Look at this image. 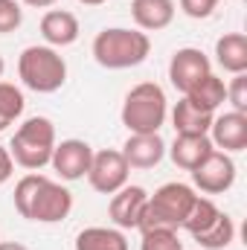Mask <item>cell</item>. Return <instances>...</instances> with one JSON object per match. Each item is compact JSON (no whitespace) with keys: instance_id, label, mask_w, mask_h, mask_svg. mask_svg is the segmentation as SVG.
Returning a JSON list of instances; mask_svg holds the SVG:
<instances>
[{"instance_id":"ac0fdd59","label":"cell","mask_w":247,"mask_h":250,"mask_svg":"<svg viewBox=\"0 0 247 250\" xmlns=\"http://www.w3.org/2000/svg\"><path fill=\"white\" fill-rule=\"evenodd\" d=\"M73 250H128V239L125 230L117 227H84L76 236Z\"/></svg>"},{"instance_id":"30bf717a","label":"cell","mask_w":247,"mask_h":250,"mask_svg":"<svg viewBox=\"0 0 247 250\" xmlns=\"http://www.w3.org/2000/svg\"><path fill=\"white\" fill-rule=\"evenodd\" d=\"M90 160H93V146L84 143V140H79V137H70V140L56 143L53 157H50V166H53V172L62 181L73 184V181H82L87 175Z\"/></svg>"},{"instance_id":"7a4b0ae2","label":"cell","mask_w":247,"mask_h":250,"mask_svg":"<svg viewBox=\"0 0 247 250\" xmlns=\"http://www.w3.org/2000/svg\"><path fill=\"white\" fill-rule=\"evenodd\" d=\"M90 53L99 67L105 70H131L140 67L151 56V38L143 29H128V26H105L96 32Z\"/></svg>"},{"instance_id":"603a6c76","label":"cell","mask_w":247,"mask_h":250,"mask_svg":"<svg viewBox=\"0 0 247 250\" xmlns=\"http://www.w3.org/2000/svg\"><path fill=\"white\" fill-rule=\"evenodd\" d=\"M218 215H221V209L215 207V201H212L209 195H198V198H195V204H192V209L186 212L184 227H181V230H186L189 236H195V233L206 230Z\"/></svg>"},{"instance_id":"e0dca14e","label":"cell","mask_w":247,"mask_h":250,"mask_svg":"<svg viewBox=\"0 0 247 250\" xmlns=\"http://www.w3.org/2000/svg\"><path fill=\"white\" fill-rule=\"evenodd\" d=\"M215 64L224 73H230V76L247 73V35L245 32H224L215 41Z\"/></svg>"},{"instance_id":"ba28073f","label":"cell","mask_w":247,"mask_h":250,"mask_svg":"<svg viewBox=\"0 0 247 250\" xmlns=\"http://www.w3.org/2000/svg\"><path fill=\"white\" fill-rule=\"evenodd\" d=\"M128 175H131V166L125 163L120 148H99V151H93V160H90V169L84 178L93 192L114 195L128 184Z\"/></svg>"},{"instance_id":"d6986e66","label":"cell","mask_w":247,"mask_h":250,"mask_svg":"<svg viewBox=\"0 0 247 250\" xmlns=\"http://www.w3.org/2000/svg\"><path fill=\"white\" fill-rule=\"evenodd\" d=\"M172 125L178 134H209V125H212V117L209 111H201L198 105H192L189 99H178V105L172 108Z\"/></svg>"},{"instance_id":"5b68a950","label":"cell","mask_w":247,"mask_h":250,"mask_svg":"<svg viewBox=\"0 0 247 250\" xmlns=\"http://www.w3.org/2000/svg\"><path fill=\"white\" fill-rule=\"evenodd\" d=\"M18 79L32 93H56L67 82V62L56 47L32 44L18 56Z\"/></svg>"},{"instance_id":"6da1fadb","label":"cell","mask_w":247,"mask_h":250,"mask_svg":"<svg viewBox=\"0 0 247 250\" xmlns=\"http://www.w3.org/2000/svg\"><path fill=\"white\" fill-rule=\"evenodd\" d=\"M12 201L21 218L38 221V224H59L73 212V192L41 172L23 175L15 184Z\"/></svg>"},{"instance_id":"7c38bea8","label":"cell","mask_w":247,"mask_h":250,"mask_svg":"<svg viewBox=\"0 0 247 250\" xmlns=\"http://www.w3.org/2000/svg\"><path fill=\"white\" fill-rule=\"evenodd\" d=\"M206 137H209L212 148H218V151H227V154L245 151L247 148V114H239V111L215 114Z\"/></svg>"},{"instance_id":"f546056e","label":"cell","mask_w":247,"mask_h":250,"mask_svg":"<svg viewBox=\"0 0 247 250\" xmlns=\"http://www.w3.org/2000/svg\"><path fill=\"white\" fill-rule=\"evenodd\" d=\"M0 250H29V248L21 245V242H0Z\"/></svg>"},{"instance_id":"cb8c5ba5","label":"cell","mask_w":247,"mask_h":250,"mask_svg":"<svg viewBox=\"0 0 247 250\" xmlns=\"http://www.w3.org/2000/svg\"><path fill=\"white\" fill-rule=\"evenodd\" d=\"M140 250H184L178 230H143Z\"/></svg>"},{"instance_id":"484cf974","label":"cell","mask_w":247,"mask_h":250,"mask_svg":"<svg viewBox=\"0 0 247 250\" xmlns=\"http://www.w3.org/2000/svg\"><path fill=\"white\" fill-rule=\"evenodd\" d=\"M227 102L233 105V111L247 114V73H239L230 79L227 84Z\"/></svg>"},{"instance_id":"d4e9b609","label":"cell","mask_w":247,"mask_h":250,"mask_svg":"<svg viewBox=\"0 0 247 250\" xmlns=\"http://www.w3.org/2000/svg\"><path fill=\"white\" fill-rule=\"evenodd\" d=\"M23 23V9L18 0H0V35L15 32Z\"/></svg>"},{"instance_id":"8992f818","label":"cell","mask_w":247,"mask_h":250,"mask_svg":"<svg viewBox=\"0 0 247 250\" xmlns=\"http://www.w3.org/2000/svg\"><path fill=\"white\" fill-rule=\"evenodd\" d=\"M195 198L198 192L189 184H181V181L163 184L160 189H154V195H148V204H145V212L137 230L140 233L143 230H181Z\"/></svg>"},{"instance_id":"3957f363","label":"cell","mask_w":247,"mask_h":250,"mask_svg":"<svg viewBox=\"0 0 247 250\" xmlns=\"http://www.w3.org/2000/svg\"><path fill=\"white\" fill-rule=\"evenodd\" d=\"M120 120L128 134H160L169 120V99L157 82H140L125 93Z\"/></svg>"},{"instance_id":"4dcf8cb0","label":"cell","mask_w":247,"mask_h":250,"mask_svg":"<svg viewBox=\"0 0 247 250\" xmlns=\"http://www.w3.org/2000/svg\"><path fill=\"white\" fill-rule=\"evenodd\" d=\"M82 6H102V3H108V0H79Z\"/></svg>"},{"instance_id":"f1b7e54d","label":"cell","mask_w":247,"mask_h":250,"mask_svg":"<svg viewBox=\"0 0 247 250\" xmlns=\"http://www.w3.org/2000/svg\"><path fill=\"white\" fill-rule=\"evenodd\" d=\"M23 6H32V9H50V6H56L59 0H21Z\"/></svg>"},{"instance_id":"52a82bcc","label":"cell","mask_w":247,"mask_h":250,"mask_svg":"<svg viewBox=\"0 0 247 250\" xmlns=\"http://www.w3.org/2000/svg\"><path fill=\"white\" fill-rule=\"evenodd\" d=\"M192 189L201 195H224L236 184V160L227 151L212 148L192 172Z\"/></svg>"},{"instance_id":"277c9868","label":"cell","mask_w":247,"mask_h":250,"mask_svg":"<svg viewBox=\"0 0 247 250\" xmlns=\"http://www.w3.org/2000/svg\"><path fill=\"white\" fill-rule=\"evenodd\" d=\"M56 125L50 117H29L18 125V131L9 140V154L15 166L26 172H41L50 166L53 148H56Z\"/></svg>"},{"instance_id":"9a60e30c","label":"cell","mask_w":247,"mask_h":250,"mask_svg":"<svg viewBox=\"0 0 247 250\" xmlns=\"http://www.w3.org/2000/svg\"><path fill=\"white\" fill-rule=\"evenodd\" d=\"M175 0H131V18L143 32H160L175 21Z\"/></svg>"},{"instance_id":"8fae6325","label":"cell","mask_w":247,"mask_h":250,"mask_svg":"<svg viewBox=\"0 0 247 250\" xmlns=\"http://www.w3.org/2000/svg\"><path fill=\"white\" fill-rule=\"evenodd\" d=\"M145 204H148L145 189L137 187V184H125L120 192L111 195V204H108V215H111L114 227L117 230H137L143 221Z\"/></svg>"},{"instance_id":"83f0119b","label":"cell","mask_w":247,"mask_h":250,"mask_svg":"<svg viewBox=\"0 0 247 250\" xmlns=\"http://www.w3.org/2000/svg\"><path fill=\"white\" fill-rule=\"evenodd\" d=\"M12 172H15V160H12L9 148H3V146H0V187L12 178Z\"/></svg>"},{"instance_id":"44dd1931","label":"cell","mask_w":247,"mask_h":250,"mask_svg":"<svg viewBox=\"0 0 247 250\" xmlns=\"http://www.w3.org/2000/svg\"><path fill=\"white\" fill-rule=\"evenodd\" d=\"M192 239H195L204 250H224V248H230V245L236 242V221H233L227 212H221L206 230L195 233Z\"/></svg>"},{"instance_id":"4316f807","label":"cell","mask_w":247,"mask_h":250,"mask_svg":"<svg viewBox=\"0 0 247 250\" xmlns=\"http://www.w3.org/2000/svg\"><path fill=\"white\" fill-rule=\"evenodd\" d=\"M218 3H221V0H178L181 12H184L186 18H192V21H206V18L215 12Z\"/></svg>"},{"instance_id":"7402d4cb","label":"cell","mask_w":247,"mask_h":250,"mask_svg":"<svg viewBox=\"0 0 247 250\" xmlns=\"http://www.w3.org/2000/svg\"><path fill=\"white\" fill-rule=\"evenodd\" d=\"M23 108H26L23 90L12 82H0V134L23 117Z\"/></svg>"},{"instance_id":"1f68e13d","label":"cell","mask_w":247,"mask_h":250,"mask_svg":"<svg viewBox=\"0 0 247 250\" xmlns=\"http://www.w3.org/2000/svg\"><path fill=\"white\" fill-rule=\"evenodd\" d=\"M3 73H6V62H3V56H0V79H3Z\"/></svg>"},{"instance_id":"4fadbf2b","label":"cell","mask_w":247,"mask_h":250,"mask_svg":"<svg viewBox=\"0 0 247 250\" xmlns=\"http://www.w3.org/2000/svg\"><path fill=\"white\" fill-rule=\"evenodd\" d=\"M120 151L131 169H154L166 157V143L160 134H128Z\"/></svg>"},{"instance_id":"2e32d148","label":"cell","mask_w":247,"mask_h":250,"mask_svg":"<svg viewBox=\"0 0 247 250\" xmlns=\"http://www.w3.org/2000/svg\"><path fill=\"white\" fill-rule=\"evenodd\" d=\"M212 151V143L206 134H178L172 146H166V154L172 157V163L184 172H192L206 154Z\"/></svg>"},{"instance_id":"9c48e42d","label":"cell","mask_w":247,"mask_h":250,"mask_svg":"<svg viewBox=\"0 0 247 250\" xmlns=\"http://www.w3.org/2000/svg\"><path fill=\"white\" fill-rule=\"evenodd\" d=\"M212 73V62L206 59L204 50L198 47H181L172 53L169 59V82L178 93H189L201 79H206Z\"/></svg>"},{"instance_id":"ffe728a7","label":"cell","mask_w":247,"mask_h":250,"mask_svg":"<svg viewBox=\"0 0 247 250\" xmlns=\"http://www.w3.org/2000/svg\"><path fill=\"white\" fill-rule=\"evenodd\" d=\"M186 99H189L192 105H198L201 111L215 114V111L227 102V84H224V79H218L215 73H209L206 79H201V82L186 93Z\"/></svg>"},{"instance_id":"5bb4252c","label":"cell","mask_w":247,"mask_h":250,"mask_svg":"<svg viewBox=\"0 0 247 250\" xmlns=\"http://www.w3.org/2000/svg\"><path fill=\"white\" fill-rule=\"evenodd\" d=\"M79 32H82L79 18L67 9H50L41 18V38L47 47H56V50L70 47L79 41Z\"/></svg>"}]
</instances>
